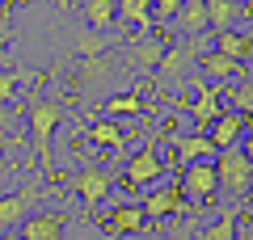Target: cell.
<instances>
[{"label":"cell","instance_id":"obj_24","mask_svg":"<svg viewBox=\"0 0 253 240\" xmlns=\"http://www.w3.org/2000/svg\"><path fill=\"white\" fill-rule=\"evenodd\" d=\"M118 21L123 26H135L144 34H152V0H118Z\"/></svg>","mask_w":253,"mask_h":240},{"label":"cell","instance_id":"obj_34","mask_svg":"<svg viewBox=\"0 0 253 240\" xmlns=\"http://www.w3.org/2000/svg\"><path fill=\"white\" fill-rule=\"evenodd\" d=\"M4 194H9V173L0 169V198H4Z\"/></svg>","mask_w":253,"mask_h":240},{"label":"cell","instance_id":"obj_29","mask_svg":"<svg viewBox=\"0 0 253 240\" xmlns=\"http://www.w3.org/2000/svg\"><path fill=\"white\" fill-rule=\"evenodd\" d=\"M181 4H186V0H152V9L161 13V17H177Z\"/></svg>","mask_w":253,"mask_h":240},{"label":"cell","instance_id":"obj_15","mask_svg":"<svg viewBox=\"0 0 253 240\" xmlns=\"http://www.w3.org/2000/svg\"><path fill=\"white\" fill-rule=\"evenodd\" d=\"M190 114H194V131L207 135L211 126H215V118L224 114V89L199 84V97H194V106H190Z\"/></svg>","mask_w":253,"mask_h":240},{"label":"cell","instance_id":"obj_20","mask_svg":"<svg viewBox=\"0 0 253 240\" xmlns=\"http://www.w3.org/2000/svg\"><path fill=\"white\" fill-rule=\"evenodd\" d=\"M81 17H84L89 30L106 34V30L118 21V0H81Z\"/></svg>","mask_w":253,"mask_h":240},{"label":"cell","instance_id":"obj_23","mask_svg":"<svg viewBox=\"0 0 253 240\" xmlns=\"http://www.w3.org/2000/svg\"><path fill=\"white\" fill-rule=\"evenodd\" d=\"M110 55H101V59H76V68H72V80H76V89H97L101 80L110 76Z\"/></svg>","mask_w":253,"mask_h":240},{"label":"cell","instance_id":"obj_28","mask_svg":"<svg viewBox=\"0 0 253 240\" xmlns=\"http://www.w3.org/2000/svg\"><path fill=\"white\" fill-rule=\"evenodd\" d=\"M17 118H21V106H0V131L17 126Z\"/></svg>","mask_w":253,"mask_h":240},{"label":"cell","instance_id":"obj_27","mask_svg":"<svg viewBox=\"0 0 253 240\" xmlns=\"http://www.w3.org/2000/svg\"><path fill=\"white\" fill-rule=\"evenodd\" d=\"M228 101H232V110L241 118H253V80H241V84L228 93Z\"/></svg>","mask_w":253,"mask_h":240},{"label":"cell","instance_id":"obj_31","mask_svg":"<svg viewBox=\"0 0 253 240\" xmlns=\"http://www.w3.org/2000/svg\"><path fill=\"white\" fill-rule=\"evenodd\" d=\"M9 34H13V30H9V21L0 17V59H4V51H9Z\"/></svg>","mask_w":253,"mask_h":240},{"label":"cell","instance_id":"obj_17","mask_svg":"<svg viewBox=\"0 0 253 240\" xmlns=\"http://www.w3.org/2000/svg\"><path fill=\"white\" fill-rule=\"evenodd\" d=\"M211 51L228 55L232 63H253V34L249 30H224V34H215V42H211Z\"/></svg>","mask_w":253,"mask_h":240},{"label":"cell","instance_id":"obj_13","mask_svg":"<svg viewBox=\"0 0 253 240\" xmlns=\"http://www.w3.org/2000/svg\"><path fill=\"white\" fill-rule=\"evenodd\" d=\"M110 186H114V173H106V169H89V164H84V169L72 177V190H76V198H81L84 206H97L101 198L110 194Z\"/></svg>","mask_w":253,"mask_h":240},{"label":"cell","instance_id":"obj_1","mask_svg":"<svg viewBox=\"0 0 253 240\" xmlns=\"http://www.w3.org/2000/svg\"><path fill=\"white\" fill-rule=\"evenodd\" d=\"M30 139H34V152H38V164L42 169H51V139H55V126H59L63 118V106L51 97H38V93H30Z\"/></svg>","mask_w":253,"mask_h":240},{"label":"cell","instance_id":"obj_2","mask_svg":"<svg viewBox=\"0 0 253 240\" xmlns=\"http://www.w3.org/2000/svg\"><path fill=\"white\" fill-rule=\"evenodd\" d=\"M177 186L181 194L190 198L194 206H211L219 194V173H215V160H199V164H186L177 173Z\"/></svg>","mask_w":253,"mask_h":240},{"label":"cell","instance_id":"obj_5","mask_svg":"<svg viewBox=\"0 0 253 240\" xmlns=\"http://www.w3.org/2000/svg\"><path fill=\"white\" fill-rule=\"evenodd\" d=\"M161 55H165V42H161V38H156V34H139L135 42L123 51V59H126V68L139 72V76H156Z\"/></svg>","mask_w":253,"mask_h":240},{"label":"cell","instance_id":"obj_32","mask_svg":"<svg viewBox=\"0 0 253 240\" xmlns=\"http://www.w3.org/2000/svg\"><path fill=\"white\" fill-rule=\"evenodd\" d=\"M13 143H21V139H13V131H0V156L13 152Z\"/></svg>","mask_w":253,"mask_h":240},{"label":"cell","instance_id":"obj_25","mask_svg":"<svg viewBox=\"0 0 253 240\" xmlns=\"http://www.w3.org/2000/svg\"><path fill=\"white\" fill-rule=\"evenodd\" d=\"M76 59H101L110 51V34H97V30H76V42H72Z\"/></svg>","mask_w":253,"mask_h":240},{"label":"cell","instance_id":"obj_18","mask_svg":"<svg viewBox=\"0 0 253 240\" xmlns=\"http://www.w3.org/2000/svg\"><path fill=\"white\" fill-rule=\"evenodd\" d=\"M173 21H177V30L186 34V42H199L203 34H211V26H207V4H203V0H186Z\"/></svg>","mask_w":253,"mask_h":240},{"label":"cell","instance_id":"obj_22","mask_svg":"<svg viewBox=\"0 0 253 240\" xmlns=\"http://www.w3.org/2000/svg\"><path fill=\"white\" fill-rule=\"evenodd\" d=\"M84 139H89V143H97V148L123 152V143H126V131H123L118 122H110V118H97V122H89V126H84Z\"/></svg>","mask_w":253,"mask_h":240},{"label":"cell","instance_id":"obj_11","mask_svg":"<svg viewBox=\"0 0 253 240\" xmlns=\"http://www.w3.org/2000/svg\"><path fill=\"white\" fill-rule=\"evenodd\" d=\"M144 228H148V215H144L139 202H118L114 215L101 223L106 236H144Z\"/></svg>","mask_w":253,"mask_h":240},{"label":"cell","instance_id":"obj_7","mask_svg":"<svg viewBox=\"0 0 253 240\" xmlns=\"http://www.w3.org/2000/svg\"><path fill=\"white\" fill-rule=\"evenodd\" d=\"M249 122H253V118H241L236 110H224V114L215 118V126L207 131V139H211V148H215V156H219V152L241 148V139H245V131H249Z\"/></svg>","mask_w":253,"mask_h":240},{"label":"cell","instance_id":"obj_14","mask_svg":"<svg viewBox=\"0 0 253 240\" xmlns=\"http://www.w3.org/2000/svg\"><path fill=\"white\" fill-rule=\"evenodd\" d=\"M139 206H144V215L156 223V219H165V215H181V211H186V194H181L177 181H169V186L152 190V194H148Z\"/></svg>","mask_w":253,"mask_h":240},{"label":"cell","instance_id":"obj_16","mask_svg":"<svg viewBox=\"0 0 253 240\" xmlns=\"http://www.w3.org/2000/svg\"><path fill=\"white\" fill-rule=\"evenodd\" d=\"M199 160H215V148H211L207 135L190 131V135H177V139H173V164H177V169L199 164Z\"/></svg>","mask_w":253,"mask_h":240},{"label":"cell","instance_id":"obj_36","mask_svg":"<svg viewBox=\"0 0 253 240\" xmlns=\"http://www.w3.org/2000/svg\"><path fill=\"white\" fill-rule=\"evenodd\" d=\"M55 4H59V9H68V4H72V0H55Z\"/></svg>","mask_w":253,"mask_h":240},{"label":"cell","instance_id":"obj_35","mask_svg":"<svg viewBox=\"0 0 253 240\" xmlns=\"http://www.w3.org/2000/svg\"><path fill=\"white\" fill-rule=\"evenodd\" d=\"M0 240H21V236H17V232H0Z\"/></svg>","mask_w":253,"mask_h":240},{"label":"cell","instance_id":"obj_26","mask_svg":"<svg viewBox=\"0 0 253 240\" xmlns=\"http://www.w3.org/2000/svg\"><path fill=\"white\" fill-rule=\"evenodd\" d=\"M101 114H106V118H118V114H144V97H139V93H114V97H106Z\"/></svg>","mask_w":253,"mask_h":240},{"label":"cell","instance_id":"obj_9","mask_svg":"<svg viewBox=\"0 0 253 240\" xmlns=\"http://www.w3.org/2000/svg\"><path fill=\"white\" fill-rule=\"evenodd\" d=\"M194 68H199V80L203 84H211V89H224L228 80H236L241 76V63H232L228 55H219V51H203L199 59H194Z\"/></svg>","mask_w":253,"mask_h":240},{"label":"cell","instance_id":"obj_33","mask_svg":"<svg viewBox=\"0 0 253 240\" xmlns=\"http://www.w3.org/2000/svg\"><path fill=\"white\" fill-rule=\"evenodd\" d=\"M236 240H253V219H241V228H236Z\"/></svg>","mask_w":253,"mask_h":240},{"label":"cell","instance_id":"obj_37","mask_svg":"<svg viewBox=\"0 0 253 240\" xmlns=\"http://www.w3.org/2000/svg\"><path fill=\"white\" fill-rule=\"evenodd\" d=\"M245 202H253V186H249V194H245Z\"/></svg>","mask_w":253,"mask_h":240},{"label":"cell","instance_id":"obj_12","mask_svg":"<svg viewBox=\"0 0 253 240\" xmlns=\"http://www.w3.org/2000/svg\"><path fill=\"white\" fill-rule=\"evenodd\" d=\"M63 228H68V215L63 211H34L17 228V236L21 240H63Z\"/></svg>","mask_w":253,"mask_h":240},{"label":"cell","instance_id":"obj_4","mask_svg":"<svg viewBox=\"0 0 253 240\" xmlns=\"http://www.w3.org/2000/svg\"><path fill=\"white\" fill-rule=\"evenodd\" d=\"M215 173H219V190H228L236 202H245V194H249V186H253V164L241 156V148L219 152L215 156Z\"/></svg>","mask_w":253,"mask_h":240},{"label":"cell","instance_id":"obj_21","mask_svg":"<svg viewBox=\"0 0 253 240\" xmlns=\"http://www.w3.org/2000/svg\"><path fill=\"white\" fill-rule=\"evenodd\" d=\"M236 228H241V211L228 206V211H219L211 223H203V228L194 232V240H236Z\"/></svg>","mask_w":253,"mask_h":240},{"label":"cell","instance_id":"obj_19","mask_svg":"<svg viewBox=\"0 0 253 240\" xmlns=\"http://www.w3.org/2000/svg\"><path fill=\"white\" fill-rule=\"evenodd\" d=\"M38 72H30V68H0V106H17V93L26 89V84H38Z\"/></svg>","mask_w":253,"mask_h":240},{"label":"cell","instance_id":"obj_3","mask_svg":"<svg viewBox=\"0 0 253 240\" xmlns=\"http://www.w3.org/2000/svg\"><path fill=\"white\" fill-rule=\"evenodd\" d=\"M38 198H42V186H38V181H26V186L9 190V194L0 198V232L21 228V223H26L30 215H34Z\"/></svg>","mask_w":253,"mask_h":240},{"label":"cell","instance_id":"obj_30","mask_svg":"<svg viewBox=\"0 0 253 240\" xmlns=\"http://www.w3.org/2000/svg\"><path fill=\"white\" fill-rule=\"evenodd\" d=\"M241 156L253 164V122H249V131H245V139H241Z\"/></svg>","mask_w":253,"mask_h":240},{"label":"cell","instance_id":"obj_8","mask_svg":"<svg viewBox=\"0 0 253 240\" xmlns=\"http://www.w3.org/2000/svg\"><path fill=\"white\" fill-rule=\"evenodd\" d=\"M203 4H207V26H211V34L236 30V21L253 17V0H203Z\"/></svg>","mask_w":253,"mask_h":240},{"label":"cell","instance_id":"obj_10","mask_svg":"<svg viewBox=\"0 0 253 240\" xmlns=\"http://www.w3.org/2000/svg\"><path fill=\"white\" fill-rule=\"evenodd\" d=\"M165 169H169V164L161 160V152H156L152 143H144V148H139L135 156H131V164H126L123 181H126V186H152V181L161 177Z\"/></svg>","mask_w":253,"mask_h":240},{"label":"cell","instance_id":"obj_6","mask_svg":"<svg viewBox=\"0 0 253 240\" xmlns=\"http://www.w3.org/2000/svg\"><path fill=\"white\" fill-rule=\"evenodd\" d=\"M199 59V51H194V42H173V46H165V55H161V68H156V80L161 84H181L186 80V68Z\"/></svg>","mask_w":253,"mask_h":240}]
</instances>
